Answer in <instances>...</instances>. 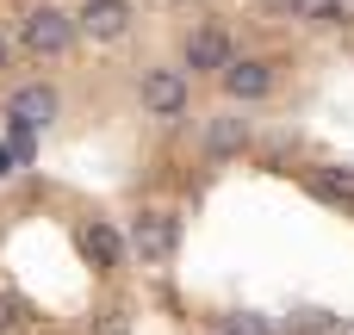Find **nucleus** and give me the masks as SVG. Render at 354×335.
Listing matches in <instances>:
<instances>
[{"label": "nucleus", "mask_w": 354, "mask_h": 335, "mask_svg": "<svg viewBox=\"0 0 354 335\" xmlns=\"http://www.w3.org/2000/svg\"><path fill=\"white\" fill-rule=\"evenodd\" d=\"M137 99H143L149 118H180L187 99H193V81H187V68H143Z\"/></svg>", "instance_id": "obj_3"}, {"label": "nucleus", "mask_w": 354, "mask_h": 335, "mask_svg": "<svg viewBox=\"0 0 354 335\" xmlns=\"http://www.w3.org/2000/svg\"><path fill=\"white\" fill-rule=\"evenodd\" d=\"M93 335H131V317H124V311H106V317L93 323Z\"/></svg>", "instance_id": "obj_15"}, {"label": "nucleus", "mask_w": 354, "mask_h": 335, "mask_svg": "<svg viewBox=\"0 0 354 335\" xmlns=\"http://www.w3.org/2000/svg\"><path fill=\"white\" fill-rule=\"evenodd\" d=\"M268 19H311L317 12V0H255Z\"/></svg>", "instance_id": "obj_13"}, {"label": "nucleus", "mask_w": 354, "mask_h": 335, "mask_svg": "<svg viewBox=\"0 0 354 335\" xmlns=\"http://www.w3.org/2000/svg\"><path fill=\"white\" fill-rule=\"evenodd\" d=\"M218 87H224L230 106H255V99L274 93V62H261V56H236V62L218 75Z\"/></svg>", "instance_id": "obj_5"}, {"label": "nucleus", "mask_w": 354, "mask_h": 335, "mask_svg": "<svg viewBox=\"0 0 354 335\" xmlns=\"http://www.w3.org/2000/svg\"><path fill=\"white\" fill-rule=\"evenodd\" d=\"M81 249H87V261L106 267V274H118V267L131 261V236H118V224H106V218H93V224L81 230Z\"/></svg>", "instance_id": "obj_9"}, {"label": "nucleus", "mask_w": 354, "mask_h": 335, "mask_svg": "<svg viewBox=\"0 0 354 335\" xmlns=\"http://www.w3.org/2000/svg\"><path fill=\"white\" fill-rule=\"evenodd\" d=\"M236 56H230V37L218 31V25H193L187 37H180V68H193V75H224Z\"/></svg>", "instance_id": "obj_4"}, {"label": "nucleus", "mask_w": 354, "mask_h": 335, "mask_svg": "<svg viewBox=\"0 0 354 335\" xmlns=\"http://www.w3.org/2000/svg\"><path fill=\"white\" fill-rule=\"evenodd\" d=\"M19 323H25V298L0 286V335H19Z\"/></svg>", "instance_id": "obj_14"}, {"label": "nucleus", "mask_w": 354, "mask_h": 335, "mask_svg": "<svg viewBox=\"0 0 354 335\" xmlns=\"http://www.w3.org/2000/svg\"><path fill=\"white\" fill-rule=\"evenodd\" d=\"M286 335H348V329H342V317H330V311H292Z\"/></svg>", "instance_id": "obj_12"}, {"label": "nucleus", "mask_w": 354, "mask_h": 335, "mask_svg": "<svg viewBox=\"0 0 354 335\" xmlns=\"http://www.w3.org/2000/svg\"><path fill=\"white\" fill-rule=\"evenodd\" d=\"M305 193L336 211H354V168H305Z\"/></svg>", "instance_id": "obj_10"}, {"label": "nucleus", "mask_w": 354, "mask_h": 335, "mask_svg": "<svg viewBox=\"0 0 354 335\" xmlns=\"http://www.w3.org/2000/svg\"><path fill=\"white\" fill-rule=\"evenodd\" d=\"M6 62H12V50H6V37H0V68H6Z\"/></svg>", "instance_id": "obj_16"}, {"label": "nucleus", "mask_w": 354, "mask_h": 335, "mask_svg": "<svg viewBox=\"0 0 354 335\" xmlns=\"http://www.w3.org/2000/svg\"><path fill=\"white\" fill-rule=\"evenodd\" d=\"M56 112H62V99H56V87H44V81H31V87H19V93L6 99V118L25 124V131H44Z\"/></svg>", "instance_id": "obj_8"}, {"label": "nucleus", "mask_w": 354, "mask_h": 335, "mask_svg": "<svg viewBox=\"0 0 354 335\" xmlns=\"http://www.w3.org/2000/svg\"><path fill=\"white\" fill-rule=\"evenodd\" d=\"M218 335H280V323H268L261 311H224L218 317Z\"/></svg>", "instance_id": "obj_11"}, {"label": "nucleus", "mask_w": 354, "mask_h": 335, "mask_svg": "<svg viewBox=\"0 0 354 335\" xmlns=\"http://www.w3.org/2000/svg\"><path fill=\"white\" fill-rule=\"evenodd\" d=\"M131 255L143 267H162L180 255V218L174 211H137L131 218Z\"/></svg>", "instance_id": "obj_2"}, {"label": "nucleus", "mask_w": 354, "mask_h": 335, "mask_svg": "<svg viewBox=\"0 0 354 335\" xmlns=\"http://www.w3.org/2000/svg\"><path fill=\"white\" fill-rule=\"evenodd\" d=\"M249 143H255V131H249V118H243V112H212V118H205V131H199L205 162H230V155H243Z\"/></svg>", "instance_id": "obj_6"}, {"label": "nucleus", "mask_w": 354, "mask_h": 335, "mask_svg": "<svg viewBox=\"0 0 354 335\" xmlns=\"http://www.w3.org/2000/svg\"><path fill=\"white\" fill-rule=\"evenodd\" d=\"M131 19H137L131 0H81V12H75L81 37H93V44H118L131 31Z\"/></svg>", "instance_id": "obj_7"}, {"label": "nucleus", "mask_w": 354, "mask_h": 335, "mask_svg": "<svg viewBox=\"0 0 354 335\" xmlns=\"http://www.w3.org/2000/svg\"><path fill=\"white\" fill-rule=\"evenodd\" d=\"M75 37H81V25H75V12H62V6H31L25 19H19V44L37 56V62H62L68 50H75Z\"/></svg>", "instance_id": "obj_1"}]
</instances>
